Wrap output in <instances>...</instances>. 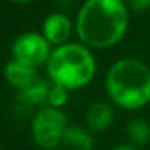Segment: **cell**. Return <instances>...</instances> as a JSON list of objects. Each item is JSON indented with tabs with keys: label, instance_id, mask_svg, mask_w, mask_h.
Listing matches in <instances>:
<instances>
[{
	"label": "cell",
	"instance_id": "obj_15",
	"mask_svg": "<svg viewBox=\"0 0 150 150\" xmlns=\"http://www.w3.org/2000/svg\"><path fill=\"white\" fill-rule=\"evenodd\" d=\"M8 2L15 5H29V4H34L36 0H8Z\"/></svg>",
	"mask_w": 150,
	"mask_h": 150
},
{
	"label": "cell",
	"instance_id": "obj_14",
	"mask_svg": "<svg viewBox=\"0 0 150 150\" xmlns=\"http://www.w3.org/2000/svg\"><path fill=\"white\" fill-rule=\"evenodd\" d=\"M111 150H139L136 145H132V144H120V145L113 147Z\"/></svg>",
	"mask_w": 150,
	"mask_h": 150
},
{
	"label": "cell",
	"instance_id": "obj_7",
	"mask_svg": "<svg viewBox=\"0 0 150 150\" xmlns=\"http://www.w3.org/2000/svg\"><path fill=\"white\" fill-rule=\"evenodd\" d=\"M115 120V110L107 102H95L86 111V123L87 127L95 132L107 131L113 124Z\"/></svg>",
	"mask_w": 150,
	"mask_h": 150
},
{
	"label": "cell",
	"instance_id": "obj_8",
	"mask_svg": "<svg viewBox=\"0 0 150 150\" xmlns=\"http://www.w3.org/2000/svg\"><path fill=\"white\" fill-rule=\"evenodd\" d=\"M5 78L11 87L21 91L37 78V68H33L26 63H21L18 60L11 58L5 66Z\"/></svg>",
	"mask_w": 150,
	"mask_h": 150
},
{
	"label": "cell",
	"instance_id": "obj_12",
	"mask_svg": "<svg viewBox=\"0 0 150 150\" xmlns=\"http://www.w3.org/2000/svg\"><path fill=\"white\" fill-rule=\"evenodd\" d=\"M68 89L62 87V86H57V84H52V89L49 92V107H53V108H62L68 103Z\"/></svg>",
	"mask_w": 150,
	"mask_h": 150
},
{
	"label": "cell",
	"instance_id": "obj_10",
	"mask_svg": "<svg viewBox=\"0 0 150 150\" xmlns=\"http://www.w3.org/2000/svg\"><path fill=\"white\" fill-rule=\"evenodd\" d=\"M63 150H94V137L82 127H66L62 139Z\"/></svg>",
	"mask_w": 150,
	"mask_h": 150
},
{
	"label": "cell",
	"instance_id": "obj_13",
	"mask_svg": "<svg viewBox=\"0 0 150 150\" xmlns=\"http://www.w3.org/2000/svg\"><path fill=\"white\" fill-rule=\"evenodd\" d=\"M127 7L134 13H144L150 8V0H126Z\"/></svg>",
	"mask_w": 150,
	"mask_h": 150
},
{
	"label": "cell",
	"instance_id": "obj_4",
	"mask_svg": "<svg viewBox=\"0 0 150 150\" xmlns=\"http://www.w3.org/2000/svg\"><path fill=\"white\" fill-rule=\"evenodd\" d=\"M66 127V116L60 108L44 107L33 118V139L39 149L55 150L62 145Z\"/></svg>",
	"mask_w": 150,
	"mask_h": 150
},
{
	"label": "cell",
	"instance_id": "obj_6",
	"mask_svg": "<svg viewBox=\"0 0 150 150\" xmlns=\"http://www.w3.org/2000/svg\"><path fill=\"white\" fill-rule=\"evenodd\" d=\"M74 29V23L69 20L68 15L62 11H53L45 16L42 23V34L53 47L63 45L69 42L71 33Z\"/></svg>",
	"mask_w": 150,
	"mask_h": 150
},
{
	"label": "cell",
	"instance_id": "obj_5",
	"mask_svg": "<svg viewBox=\"0 0 150 150\" xmlns=\"http://www.w3.org/2000/svg\"><path fill=\"white\" fill-rule=\"evenodd\" d=\"M52 44L44 37L42 33L28 31L23 33L13 40L11 44V57L21 63L39 68L42 65H47L53 49Z\"/></svg>",
	"mask_w": 150,
	"mask_h": 150
},
{
	"label": "cell",
	"instance_id": "obj_9",
	"mask_svg": "<svg viewBox=\"0 0 150 150\" xmlns=\"http://www.w3.org/2000/svg\"><path fill=\"white\" fill-rule=\"evenodd\" d=\"M52 89V84H50L47 79H42L37 76L31 84H28L26 87H23L20 92V100L26 105H40L45 103L49 100V92Z\"/></svg>",
	"mask_w": 150,
	"mask_h": 150
},
{
	"label": "cell",
	"instance_id": "obj_3",
	"mask_svg": "<svg viewBox=\"0 0 150 150\" xmlns=\"http://www.w3.org/2000/svg\"><path fill=\"white\" fill-rule=\"evenodd\" d=\"M45 68L52 84L78 91L94 79L97 62L91 49L82 42H66L53 49Z\"/></svg>",
	"mask_w": 150,
	"mask_h": 150
},
{
	"label": "cell",
	"instance_id": "obj_1",
	"mask_svg": "<svg viewBox=\"0 0 150 150\" xmlns=\"http://www.w3.org/2000/svg\"><path fill=\"white\" fill-rule=\"evenodd\" d=\"M126 0H84L74 20L79 42L89 49H110L123 40L129 29Z\"/></svg>",
	"mask_w": 150,
	"mask_h": 150
},
{
	"label": "cell",
	"instance_id": "obj_2",
	"mask_svg": "<svg viewBox=\"0 0 150 150\" xmlns=\"http://www.w3.org/2000/svg\"><path fill=\"white\" fill-rule=\"evenodd\" d=\"M111 102L124 110L150 103V68L137 58H121L110 66L105 79Z\"/></svg>",
	"mask_w": 150,
	"mask_h": 150
},
{
	"label": "cell",
	"instance_id": "obj_11",
	"mask_svg": "<svg viewBox=\"0 0 150 150\" xmlns=\"http://www.w3.org/2000/svg\"><path fill=\"white\" fill-rule=\"evenodd\" d=\"M127 131V137L131 139L132 145L136 147H142V145H147L150 140V124L147 123L145 120L142 118H136L132 120L126 127Z\"/></svg>",
	"mask_w": 150,
	"mask_h": 150
}]
</instances>
